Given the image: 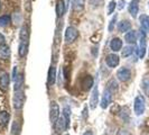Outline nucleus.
<instances>
[{
	"instance_id": "nucleus-14",
	"label": "nucleus",
	"mask_w": 149,
	"mask_h": 135,
	"mask_svg": "<svg viewBox=\"0 0 149 135\" xmlns=\"http://www.w3.org/2000/svg\"><path fill=\"white\" fill-rule=\"evenodd\" d=\"M118 30L120 33H128L129 30H131V22L127 20V19H123L118 24Z\"/></svg>"
},
{
	"instance_id": "nucleus-20",
	"label": "nucleus",
	"mask_w": 149,
	"mask_h": 135,
	"mask_svg": "<svg viewBox=\"0 0 149 135\" xmlns=\"http://www.w3.org/2000/svg\"><path fill=\"white\" fill-rule=\"evenodd\" d=\"M10 56V47L8 45H0V59L1 60H8Z\"/></svg>"
},
{
	"instance_id": "nucleus-2",
	"label": "nucleus",
	"mask_w": 149,
	"mask_h": 135,
	"mask_svg": "<svg viewBox=\"0 0 149 135\" xmlns=\"http://www.w3.org/2000/svg\"><path fill=\"white\" fill-rule=\"evenodd\" d=\"M77 37H79V30L73 26H68L65 30V42L68 44L73 43Z\"/></svg>"
},
{
	"instance_id": "nucleus-11",
	"label": "nucleus",
	"mask_w": 149,
	"mask_h": 135,
	"mask_svg": "<svg viewBox=\"0 0 149 135\" xmlns=\"http://www.w3.org/2000/svg\"><path fill=\"white\" fill-rule=\"evenodd\" d=\"M97 101H99V88H97V84H95L92 91V95H91V99H90V107L94 109L97 105Z\"/></svg>"
},
{
	"instance_id": "nucleus-10",
	"label": "nucleus",
	"mask_w": 149,
	"mask_h": 135,
	"mask_svg": "<svg viewBox=\"0 0 149 135\" xmlns=\"http://www.w3.org/2000/svg\"><path fill=\"white\" fill-rule=\"evenodd\" d=\"M111 100H112V94L110 91L105 89L104 92H103V96H102V99H101V108L105 109L108 106L111 104Z\"/></svg>"
},
{
	"instance_id": "nucleus-25",
	"label": "nucleus",
	"mask_w": 149,
	"mask_h": 135,
	"mask_svg": "<svg viewBox=\"0 0 149 135\" xmlns=\"http://www.w3.org/2000/svg\"><path fill=\"white\" fill-rule=\"evenodd\" d=\"M9 118H10V115H9V112H0V126H6L8 124V122H9Z\"/></svg>"
},
{
	"instance_id": "nucleus-30",
	"label": "nucleus",
	"mask_w": 149,
	"mask_h": 135,
	"mask_svg": "<svg viewBox=\"0 0 149 135\" xmlns=\"http://www.w3.org/2000/svg\"><path fill=\"white\" fill-rule=\"evenodd\" d=\"M116 7H117V2H116L114 0H111V1L108 4L107 14H108V15H111V14H113V11L116 10Z\"/></svg>"
},
{
	"instance_id": "nucleus-17",
	"label": "nucleus",
	"mask_w": 149,
	"mask_h": 135,
	"mask_svg": "<svg viewBox=\"0 0 149 135\" xmlns=\"http://www.w3.org/2000/svg\"><path fill=\"white\" fill-rule=\"evenodd\" d=\"M139 22L141 26V30L145 33L149 34V16L148 15H141L139 17Z\"/></svg>"
},
{
	"instance_id": "nucleus-13",
	"label": "nucleus",
	"mask_w": 149,
	"mask_h": 135,
	"mask_svg": "<svg viewBox=\"0 0 149 135\" xmlns=\"http://www.w3.org/2000/svg\"><path fill=\"white\" fill-rule=\"evenodd\" d=\"M110 49L113 52H119L122 50V41L119 37L112 38V41L110 42Z\"/></svg>"
},
{
	"instance_id": "nucleus-19",
	"label": "nucleus",
	"mask_w": 149,
	"mask_h": 135,
	"mask_svg": "<svg viewBox=\"0 0 149 135\" xmlns=\"http://www.w3.org/2000/svg\"><path fill=\"white\" fill-rule=\"evenodd\" d=\"M85 7V0H72V8L76 13L82 11Z\"/></svg>"
},
{
	"instance_id": "nucleus-18",
	"label": "nucleus",
	"mask_w": 149,
	"mask_h": 135,
	"mask_svg": "<svg viewBox=\"0 0 149 135\" xmlns=\"http://www.w3.org/2000/svg\"><path fill=\"white\" fill-rule=\"evenodd\" d=\"M65 10H66V5H65L64 0H57V2H56V15H57V17H62L64 15Z\"/></svg>"
},
{
	"instance_id": "nucleus-3",
	"label": "nucleus",
	"mask_w": 149,
	"mask_h": 135,
	"mask_svg": "<svg viewBox=\"0 0 149 135\" xmlns=\"http://www.w3.org/2000/svg\"><path fill=\"white\" fill-rule=\"evenodd\" d=\"M25 104V94L22 90L15 91L14 95V108L15 109H22Z\"/></svg>"
},
{
	"instance_id": "nucleus-24",
	"label": "nucleus",
	"mask_w": 149,
	"mask_h": 135,
	"mask_svg": "<svg viewBox=\"0 0 149 135\" xmlns=\"http://www.w3.org/2000/svg\"><path fill=\"white\" fill-rule=\"evenodd\" d=\"M28 53V43H24V42H20V44L18 46V54L20 58H24L26 56Z\"/></svg>"
},
{
	"instance_id": "nucleus-29",
	"label": "nucleus",
	"mask_w": 149,
	"mask_h": 135,
	"mask_svg": "<svg viewBox=\"0 0 149 135\" xmlns=\"http://www.w3.org/2000/svg\"><path fill=\"white\" fill-rule=\"evenodd\" d=\"M134 46H126V47L122 50V56H123V58L130 56V55L134 53Z\"/></svg>"
},
{
	"instance_id": "nucleus-32",
	"label": "nucleus",
	"mask_w": 149,
	"mask_h": 135,
	"mask_svg": "<svg viewBox=\"0 0 149 135\" xmlns=\"http://www.w3.org/2000/svg\"><path fill=\"white\" fill-rule=\"evenodd\" d=\"M19 129H20V125H19V123L15 122V123L13 124V128H11V134H13V135H17L18 133H19Z\"/></svg>"
},
{
	"instance_id": "nucleus-16",
	"label": "nucleus",
	"mask_w": 149,
	"mask_h": 135,
	"mask_svg": "<svg viewBox=\"0 0 149 135\" xmlns=\"http://www.w3.org/2000/svg\"><path fill=\"white\" fill-rule=\"evenodd\" d=\"M137 38H138V34L136 30H129L125 35V41L129 44H134L137 42Z\"/></svg>"
},
{
	"instance_id": "nucleus-27",
	"label": "nucleus",
	"mask_w": 149,
	"mask_h": 135,
	"mask_svg": "<svg viewBox=\"0 0 149 135\" xmlns=\"http://www.w3.org/2000/svg\"><path fill=\"white\" fill-rule=\"evenodd\" d=\"M11 22V18L9 15H3L0 17V27H6Z\"/></svg>"
},
{
	"instance_id": "nucleus-5",
	"label": "nucleus",
	"mask_w": 149,
	"mask_h": 135,
	"mask_svg": "<svg viewBox=\"0 0 149 135\" xmlns=\"http://www.w3.org/2000/svg\"><path fill=\"white\" fill-rule=\"evenodd\" d=\"M117 78L121 82H127L128 80L131 78V71L128 68H120L117 72Z\"/></svg>"
},
{
	"instance_id": "nucleus-15",
	"label": "nucleus",
	"mask_w": 149,
	"mask_h": 135,
	"mask_svg": "<svg viewBox=\"0 0 149 135\" xmlns=\"http://www.w3.org/2000/svg\"><path fill=\"white\" fill-rule=\"evenodd\" d=\"M93 86H94V80H93V78H92L91 75H86V77H84V79L82 80L83 90L88 91V90L91 89Z\"/></svg>"
},
{
	"instance_id": "nucleus-28",
	"label": "nucleus",
	"mask_w": 149,
	"mask_h": 135,
	"mask_svg": "<svg viewBox=\"0 0 149 135\" xmlns=\"http://www.w3.org/2000/svg\"><path fill=\"white\" fill-rule=\"evenodd\" d=\"M141 88H142V90H143V92H145V95L149 97V79L148 78H145V79L142 80Z\"/></svg>"
},
{
	"instance_id": "nucleus-35",
	"label": "nucleus",
	"mask_w": 149,
	"mask_h": 135,
	"mask_svg": "<svg viewBox=\"0 0 149 135\" xmlns=\"http://www.w3.org/2000/svg\"><path fill=\"white\" fill-rule=\"evenodd\" d=\"M123 5H126V1H125V0H120L118 8H119V9H122V8H123Z\"/></svg>"
},
{
	"instance_id": "nucleus-38",
	"label": "nucleus",
	"mask_w": 149,
	"mask_h": 135,
	"mask_svg": "<svg viewBox=\"0 0 149 135\" xmlns=\"http://www.w3.org/2000/svg\"><path fill=\"white\" fill-rule=\"evenodd\" d=\"M0 9H1V2H0Z\"/></svg>"
},
{
	"instance_id": "nucleus-21",
	"label": "nucleus",
	"mask_w": 149,
	"mask_h": 135,
	"mask_svg": "<svg viewBox=\"0 0 149 135\" xmlns=\"http://www.w3.org/2000/svg\"><path fill=\"white\" fill-rule=\"evenodd\" d=\"M56 81V69L55 67H51L48 70V79H47V83L48 86H53Z\"/></svg>"
},
{
	"instance_id": "nucleus-4",
	"label": "nucleus",
	"mask_w": 149,
	"mask_h": 135,
	"mask_svg": "<svg viewBox=\"0 0 149 135\" xmlns=\"http://www.w3.org/2000/svg\"><path fill=\"white\" fill-rule=\"evenodd\" d=\"M140 43H139V49H138V54L139 58L143 59L145 54H146V46H147V37H146V33L141 30L140 32V38H139Z\"/></svg>"
},
{
	"instance_id": "nucleus-34",
	"label": "nucleus",
	"mask_w": 149,
	"mask_h": 135,
	"mask_svg": "<svg viewBox=\"0 0 149 135\" xmlns=\"http://www.w3.org/2000/svg\"><path fill=\"white\" fill-rule=\"evenodd\" d=\"M5 41H6V39H5V36H3V35L0 33V45L5 44Z\"/></svg>"
},
{
	"instance_id": "nucleus-33",
	"label": "nucleus",
	"mask_w": 149,
	"mask_h": 135,
	"mask_svg": "<svg viewBox=\"0 0 149 135\" xmlns=\"http://www.w3.org/2000/svg\"><path fill=\"white\" fill-rule=\"evenodd\" d=\"M89 1L93 7H100L101 5H103V0H89Z\"/></svg>"
},
{
	"instance_id": "nucleus-26",
	"label": "nucleus",
	"mask_w": 149,
	"mask_h": 135,
	"mask_svg": "<svg viewBox=\"0 0 149 135\" xmlns=\"http://www.w3.org/2000/svg\"><path fill=\"white\" fill-rule=\"evenodd\" d=\"M22 86H24V77H22V75H17L15 80V91L22 90Z\"/></svg>"
},
{
	"instance_id": "nucleus-31",
	"label": "nucleus",
	"mask_w": 149,
	"mask_h": 135,
	"mask_svg": "<svg viewBox=\"0 0 149 135\" xmlns=\"http://www.w3.org/2000/svg\"><path fill=\"white\" fill-rule=\"evenodd\" d=\"M117 19H118V15L116 14V15L112 17V19L110 20V24H109V27H108V30L109 32H112L113 28H114V25H116V22H117Z\"/></svg>"
},
{
	"instance_id": "nucleus-9",
	"label": "nucleus",
	"mask_w": 149,
	"mask_h": 135,
	"mask_svg": "<svg viewBox=\"0 0 149 135\" xmlns=\"http://www.w3.org/2000/svg\"><path fill=\"white\" fill-rule=\"evenodd\" d=\"M128 10H129V14L131 15V17L136 18L138 15V11H139V0H131L129 4Z\"/></svg>"
},
{
	"instance_id": "nucleus-1",
	"label": "nucleus",
	"mask_w": 149,
	"mask_h": 135,
	"mask_svg": "<svg viewBox=\"0 0 149 135\" xmlns=\"http://www.w3.org/2000/svg\"><path fill=\"white\" fill-rule=\"evenodd\" d=\"M145 108H146V101H145V98L142 96H137L136 99H134V114L137 116H140L143 114L145 112Z\"/></svg>"
},
{
	"instance_id": "nucleus-12",
	"label": "nucleus",
	"mask_w": 149,
	"mask_h": 135,
	"mask_svg": "<svg viewBox=\"0 0 149 135\" xmlns=\"http://www.w3.org/2000/svg\"><path fill=\"white\" fill-rule=\"evenodd\" d=\"M9 82H10L9 75H8L7 72H2V73L0 75V89L3 90V91L8 90Z\"/></svg>"
},
{
	"instance_id": "nucleus-8",
	"label": "nucleus",
	"mask_w": 149,
	"mask_h": 135,
	"mask_svg": "<svg viewBox=\"0 0 149 135\" xmlns=\"http://www.w3.org/2000/svg\"><path fill=\"white\" fill-rule=\"evenodd\" d=\"M119 62H120V58L119 55L112 53V54H108L107 58H105V63L108 64L109 68H116L119 65Z\"/></svg>"
},
{
	"instance_id": "nucleus-7",
	"label": "nucleus",
	"mask_w": 149,
	"mask_h": 135,
	"mask_svg": "<svg viewBox=\"0 0 149 135\" xmlns=\"http://www.w3.org/2000/svg\"><path fill=\"white\" fill-rule=\"evenodd\" d=\"M68 122L65 120V117L62 115L58 117V120L57 122L54 124L55 125V129H56V132H58V133H62V132H64V131H66V128L68 127Z\"/></svg>"
},
{
	"instance_id": "nucleus-23",
	"label": "nucleus",
	"mask_w": 149,
	"mask_h": 135,
	"mask_svg": "<svg viewBox=\"0 0 149 135\" xmlns=\"http://www.w3.org/2000/svg\"><path fill=\"white\" fill-rule=\"evenodd\" d=\"M20 42L24 43H28V38H29V32H28V27L27 26H22L20 30Z\"/></svg>"
},
{
	"instance_id": "nucleus-22",
	"label": "nucleus",
	"mask_w": 149,
	"mask_h": 135,
	"mask_svg": "<svg viewBox=\"0 0 149 135\" xmlns=\"http://www.w3.org/2000/svg\"><path fill=\"white\" fill-rule=\"evenodd\" d=\"M119 89V87H118V82L116 81V79H111V80H109L108 83H107V90L108 91H110L111 94H114V92H117Z\"/></svg>"
},
{
	"instance_id": "nucleus-37",
	"label": "nucleus",
	"mask_w": 149,
	"mask_h": 135,
	"mask_svg": "<svg viewBox=\"0 0 149 135\" xmlns=\"http://www.w3.org/2000/svg\"><path fill=\"white\" fill-rule=\"evenodd\" d=\"M83 135H92V132H91V131H86Z\"/></svg>"
},
{
	"instance_id": "nucleus-36",
	"label": "nucleus",
	"mask_w": 149,
	"mask_h": 135,
	"mask_svg": "<svg viewBox=\"0 0 149 135\" xmlns=\"http://www.w3.org/2000/svg\"><path fill=\"white\" fill-rule=\"evenodd\" d=\"M13 78H14V80H16V78H17V67L14 68V73H13Z\"/></svg>"
},
{
	"instance_id": "nucleus-6",
	"label": "nucleus",
	"mask_w": 149,
	"mask_h": 135,
	"mask_svg": "<svg viewBox=\"0 0 149 135\" xmlns=\"http://www.w3.org/2000/svg\"><path fill=\"white\" fill-rule=\"evenodd\" d=\"M49 117H51V122L53 124H55L58 117H60V107L57 105L56 101H52L51 103V114H49Z\"/></svg>"
}]
</instances>
